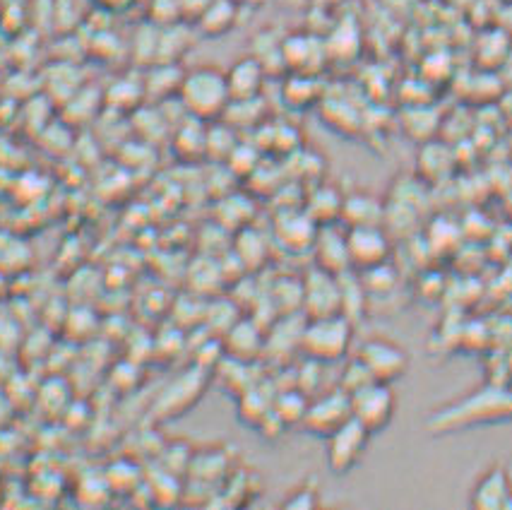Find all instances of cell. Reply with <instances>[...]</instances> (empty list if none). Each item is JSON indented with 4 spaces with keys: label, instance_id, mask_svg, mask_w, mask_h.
<instances>
[{
    "label": "cell",
    "instance_id": "6da1fadb",
    "mask_svg": "<svg viewBox=\"0 0 512 510\" xmlns=\"http://www.w3.org/2000/svg\"><path fill=\"white\" fill-rule=\"evenodd\" d=\"M512 417V388L503 385H484L472 393L445 402L443 407L433 409L426 426L433 434H448V431L469 429V426L491 424Z\"/></svg>",
    "mask_w": 512,
    "mask_h": 510
},
{
    "label": "cell",
    "instance_id": "7a4b0ae2",
    "mask_svg": "<svg viewBox=\"0 0 512 510\" xmlns=\"http://www.w3.org/2000/svg\"><path fill=\"white\" fill-rule=\"evenodd\" d=\"M178 94H181V104L186 106L188 114L198 121L222 118L231 104L226 73L214 65H200L183 75Z\"/></svg>",
    "mask_w": 512,
    "mask_h": 510
},
{
    "label": "cell",
    "instance_id": "3957f363",
    "mask_svg": "<svg viewBox=\"0 0 512 510\" xmlns=\"http://www.w3.org/2000/svg\"><path fill=\"white\" fill-rule=\"evenodd\" d=\"M354 345V320L344 313L332 316L308 318L301 328L299 349L306 359L320 361V364H335L351 352Z\"/></svg>",
    "mask_w": 512,
    "mask_h": 510
},
{
    "label": "cell",
    "instance_id": "277c9868",
    "mask_svg": "<svg viewBox=\"0 0 512 510\" xmlns=\"http://www.w3.org/2000/svg\"><path fill=\"white\" fill-rule=\"evenodd\" d=\"M356 357H359L361 364L371 373L373 381L380 383L400 381V378H404V373L409 371V364H412L407 349L400 342L383 335L363 340L359 349H356Z\"/></svg>",
    "mask_w": 512,
    "mask_h": 510
},
{
    "label": "cell",
    "instance_id": "5b68a950",
    "mask_svg": "<svg viewBox=\"0 0 512 510\" xmlns=\"http://www.w3.org/2000/svg\"><path fill=\"white\" fill-rule=\"evenodd\" d=\"M351 397V417L361 421L371 434H380L388 429L390 421L397 412V395L392 390V383L371 381L363 388L354 390Z\"/></svg>",
    "mask_w": 512,
    "mask_h": 510
},
{
    "label": "cell",
    "instance_id": "8992f818",
    "mask_svg": "<svg viewBox=\"0 0 512 510\" xmlns=\"http://www.w3.org/2000/svg\"><path fill=\"white\" fill-rule=\"evenodd\" d=\"M371 431L351 417L342 424L335 434L325 438L327 441V467L335 474H349L361 465L366 458V450L371 446Z\"/></svg>",
    "mask_w": 512,
    "mask_h": 510
},
{
    "label": "cell",
    "instance_id": "52a82bcc",
    "mask_svg": "<svg viewBox=\"0 0 512 510\" xmlns=\"http://www.w3.org/2000/svg\"><path fill=\"white\" fill-rule=\"evenodd\" d=\"M351 419V397L342 388L325 390V393L313 395L308 400L306 417H303V429L311 431L313 436L327 438L335 434L342 424Z\"/></svg>",
    "mask_w": 512,
    "mask_h": 510
},
{
    "label": "cell",
    "instance_id": "ba28073f",
    "mask_svg": "<svg viewBox=\"0 0 512 510\" xmlns=\"http://www.w3.org/2000/svg\"><path fill=\"white\" fill-rule=\"evenodd\" d=\"M347 246L351 268L361 272L388 263L392 255V239L383 224L347 227Z\"/></svg>",
    "mask_w": 512,
    "mask_h": 510
},
{
    "label": "cell",
    "instance_id": "9c48e42d",
    "mask_svg": "<svg viewBox=\"0 0 512 510\" xmlns=\"http://www.w3.org/2000/svg\"><path fill=\"white\" fill-rule=\"evenodd\" d=\"M301 304L308 318L342 313V284L339 275L315 268L301 284Z\"/></svg>",
    "mask_w": 512,
    "mask_h": 510
},
{
    "label": "cell",
    "instance_id": "30bf717a",
    "mask_svg": "<svg viewBox=\"0 0 512 510\" xmlns=\"http://www.w3.org/2000/svg\"><path fill=\"white\" fill-rule=\"evenodd\" d=\"M469 506L481 510H503L512 506V479L503 462L488 465L469 494Z\"/></svg>",
    "mask_w": 512,
    "mask_h": 510
},
{
    "label": "cell",
    "instance_id": "8fae6325",
    "mask_svg": "<svg viewBox=\"0 0 512 510\" xmlns=\"http://www.w3.org/2000/svg\"><path fill=\"white\" fill-rule=\"evenodd\" d=\"M315 268L332 272V275H344L351 270L347 231H339L335 224H323L318 227L313 241Z\"/></svg>",
    "mask_w": 512,
    "mask_h": 510
},
{
    "label": "cell",
    "instance_id": "7c38bea8",
    "mask_svg": "<svg viewBox=\"0 0 512 510\" xmlns=\"http://www.w3.org/2000/svg\"><path fill=\"white\" fill-rule=\"evenodd\" d=\"M231 102L234 99H255L260 97L265 85V65L255 56H246L226 70Z\"/></svg>",
    "mask_w": 512,
    "mask_h": 510
},
{
    "label": "cell",
    "instance_id": "4fadbf2b",
    "mask_svg": "<svg viewBox=\"0 0 512 510\" xmlns=\"http://www.w3.org/2000/svg\"><path fill=\"white\" fill-rule=\"evenodd\" d=\"M342 219L347 227H368V224H383L385 222V200L375 198L368 191H354L344 195ZM385 227V224H383Z\"/></svg>",
    "mask_w": 512,
    "mask_h": 510
},
{
    "label": "cell",
    "instance_id": "5bb4252c",
    "mask_svg": "<svg viewBox=\"0 0 512 510\" xmlns=\"http://www.w3.org/2000/svg\"><path fill=\"white\" fill-rule=\"evenodd\" d=\"M318 227L320 224H315L308 212L289 210L277 219V239L291 251H306V248H313Z\"/></svg>",
    "mask_w": 512,
    "mask_h": 510
},
{
    "label": "cell",
    "instance_id": "9a60e30c",
    "mask_svg": "<svg viewBox=\"0 0 512 510\" xmlns=\"http://www.w3.org/2000/svg\"><path fill=\"white\" fill-rule=\"evenodd\" d=\"M342 205H344V195L332 186H315L313 193L308 195V205L306 212L311 215L315 224H335L339 217H342Z\"/></svg>",
    "mask_w": 512,
    "mask_h": 510
},
{
    "label": "cell",
    "instance_id": "2e32d148",
    "mask_svg": "<svg viewBox=\"0 0 512 510\" xmlns=\"http://www.w3.org/2000/svg\"><path fill=\"white\" fill-rule=\"evenodd\" d=\"M236 22V5L231 0H212L200 15V25L207 34L212 37H219V34H226Z\"/></svg>",
    "mask_w": 512,
    "mask_h": 510
},
{
    "label": "cell",
    "instance_id": "e0dca14e",
    "mask_svg": "<svg viewBox=\"0 0 512 510\" xmlns=\"http://www.w3.org/2000/svg\"><path fill=\"white\" fill-rule=\"evenodd\" d=\"M308 397L301 390H294V393H282L279 397H275V417L282 421V426H301L303 417H306V409H308Z\"/></svg>",
    "mask_w": 512,
    "mask_h": 510
},
{
    "label": "cell",
    "instance_id": "ac0fdd59",
    "mask_svg": "<svg viewBox=\"0 0 512 510\" xmlns=\"http://www.w3.org/2000/svg\"><path fill=\"white\" fill-rule=\"evenodd\" d=\"M371 381H373L371 373H368L366 366L361 364L359 357H354V359H349L347 366H344L342 378H339V388H342L344 393L351 395V393H354V390L363 388V385L371 383Z\"/></svg>",
    "mask_w": 512,
    "mask_h": 510
},
{
    "label": "cell",
    "instance_id": "d6986e66",
    "mask_svg": "<svg viewBox=\"0 0 512 510\" xmlns=\"http://www.w3.org/2000/svg\"><path fill=\"white\" fill-rule=\"evenodd\" d=\"M284 94H287L289 104H294L296 109H303V106L315 102V97H318V90H315L313 77L308 73H303V90H299V80H296V75H294L287 82V92H284Z\"/></svg>",
    "mask_w": 512,
    "mask_h": 510
},
{
    "label": "cell",
    "instance_id": "ffe728a7",
    "mask_svg": "<svg viewBox=\"0 0 512 510\" xmlns=\"http://www.w3.org/2000/svg\"><path fill=\"white\" fill-rule=\"evenodd\" d=\"M318 503H320V489L318 484L311 482V479L299 484L296 489H291L289 496L284 498V506L287 508H313L318 506Z\"/></svg>",
    "mask_w": 512,
    "mask_h": 510
},
{
    "label": "cell",
    "instance_id": "44dd1931",
    "mask_svg": "<svg viewBox=\"0 0 512 510\" xmlns=\"http://www.w3.org/2000/svg\"><path fill=\"white\" fill-rule=\"evenodd\" d=\"M15 417V402L10 397L8 390L0 388V434L10 426V421Z\"/></svg>",
    "mask_w": 512,
    "mask_h": 510
},
{
    "label": "cell",
    "instance_id": "7402d4cb",
    "mask_svg": "<svg viewBox=\"0 0 512 510\" xmlns=\"http://www.w3.org/2000/svg\"><path fill=\"white\" fill-rule=\"evenodd\" d=\"M510 371H512V354H510Z\"/></svg>",
    "mask_w": 512,
    "mask_h": 510
}]
</instances>
